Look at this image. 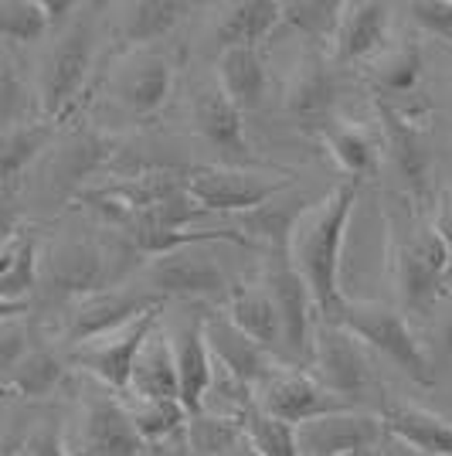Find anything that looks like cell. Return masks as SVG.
Masks as SVG:
<instances>
[{
    "label": "cell",
    "mask_w": 452,
    "mask_h": 456,
    "mask_svg": "<svg viewBox=\"0 0 452 456\" xmlns=\"http://www.w3.org/2000/svg\"><path fill=\"white\" fill-rule=\"evenodd\" d=\"M358 181H340L320 201L306 205L286 235V252L313 297L317 317H327L343 297L340 293V252H343V235L351 225L354 205H358Z\"/></svg>",
    "instance_id": "obj_1"
},
{
    "label": "cell",
    "mask_w": 452,
    "mask_h": 456,
    "mask_svg": "<svg viewBox=\"0 0 452 456\" xmlns=\"http://www.w3.org/2000/svg\"><path fill=\"white\" fill-rule=\"evenodd\" d=\"M140 263L143 256L130 239L106 228L102 235L52 242L44 248V259H38V283L52 300L76 304L82 297L116 289Z\"/></svg>",
    "instance_id": "obj_2"
},
{
    "label": "cell",
    "mask_w": 452,
    "mask_h": 456,
    "mask_svg": "<svg viewBox=\"0 0 452 456\" xmlns=\"http://www.w3.org/2000/svg\"><path fill=\"white\" fill-rule=\"evenodd\" d=\"M330 323H340L347 334H354L364 347L377 351L381 358L395 364L401 375H408L415 385L432 388L435 371L432 362L425 354V347L408 327V317L391 304L381 300H354V297H340L337 306L323 317Z\"/></svg>",
    "instance_id": "obj_3"
},
{
    "label": "cell",
    "mask_w": 452,
    "mask_h": 456,
    "mask_svg": "<svg viewBox=\"0 0 452 456\" xmlns=\"http://www.w3.org/2000/svg\"><path fill=\"white\" fill-rule=\"evenodd\" d=\"M388 276L401 314L425 310L446 289V248L435 239L432 225L405 228V222L388 211Z\"/></svg>",
    "instance_id": "obj_4"
},
{
    "label": "cell",
    "mask_w": 452,
    "mask_h": 456,
    "mask_svg": "<svg viewBox=\"0 0 452 456\" xmlns=\"http://www.w3.org/2000/svg\"><path fill=\"white\" fill-rule=\"evenodd\" d=\"M95 55V35L89 18H76L65 24V31L52 41L48 55L41 61L38 106L44 123H58L76 110L78 95L89 82Z\"/></svg>",
    "instance_id": "obj_5"
},
{
    "label": "cell",
    "mask_w": 452,
    "mask_h": 456,
    "mask_svg": "<svg viewBox=\"0 0 452 456\" xmlns=\"http://www.w3.org/2000/svg\"><path fill=\"white\" fill-rule=\"evenodd\" d=\"M262 289L265 297L276 306V317L283 327V344L286 358H296L300 368H306L310 362V334L317 323V306L313 297L303 283V276L296 273L286 242H272L262 248Z\"/></svg>",
    "instance_id": "obj_6"
},
{
    "label": "cell",
    "mask_w": 452,
    "mask_h": 456,
    "mask_svg": "<svg viewBox=\"0 0 452 456\" xmlns=\"http://www.w3.org/2000/svg\"><path fill=\"white\" fill-rule=\"evenodd\" d=\"M293 188V174L248 171V167H198L184 174V191L201 208L252 215Z\"/></svg>",
    "instance_id": "obj_7"
},
{
    "label": "cell",
    "mask_w": 452,
    "mask_h": 456,
    "mask_svg": "<svg viewBox=\"0 0 452 456\" xmlns=\"http://www.w3.org/2000/svg\"><path fill=\"white\" fill-rule=\"evenodd\" d=\"M306 371L320 381L323 388L351 399L354 405H360L367 399V392L375 388V371L364 354V344L354 334H347L340 323H330L323 317H317L313 334H310Z\"/></svg>",
    "instance_id": "obj_8"
},
{
    "label": "cell",
    "mask_w": 452,
    "mask_h": 456,
    "mask_svg": "<svg viewBox=\"0 0 452 456\" xmlns=\"http://www.w3.org/2000/svg\"><path fill=\"white\" fill-rule=\"evenodd\" d=\"M252 402L265 416L289 422V426H303L310 419L330 416V412H347V409H360L343 395H334L330 388H323L300 364H279L265 381L252 388Z\"/></svg>",
    "instance_id": "obj_9"
},
{
    "label": "cell",
    "mask_w": 452,
    "mask_h": 456,
    "mask_svg": "<svg viewBox=\"0 0 452 456\" xmlns=\"http://www.w3.org/2000/svg\"><path fill=\"white\" fill-rule=\"evenodd\" d=\"M160 314H164V306L140 314L136 321L123 323V327H116L109 334H102V338L76 344V347L69 351V362L76 364L78 371L93 375L102 388H109L116 395L126 392L133 362H136V351H140V344L147 341V334L160 323Z\"/></svg>",
    "instance_id": "obj_10"
},
{
    "label": "cell",
    "mask_w": 452,
    "mask_h": 456,
    "mask_svg": "<svg viewBox=\"0 0 452 456\" xmlns=\"http://www.w3.org/2000/svg\"><path fill=\"white\" fill-rule=\"evenodd\" d=\"M167 300L160 293H153L150 286H116V289H102V293H93V297H82L76 304H69V314H65V341L72 344H85L93 338H102L123 323L136 321L140 314L147 310H157Z\"/></svg>",
    "instance_id": "obj_11"
},
{
    "label": "cell",
    "mask_w": 452,
    "mask_h": 456,
    "mask_svg": "<svg viewBox=\"0 0 452 456\" xmlns=\"http://www.w3.org/2000/svg\"><path fill=\"white\" fill-rule=\"evenodd\" d=\"M147 286L164 300H225L231 293L225 269L214 256H205L201 246L177 248L170 256H157L147 269Z\"/></svg>",
    "instance_id": "obj_12"
},
{
    "label": "cell",
    "mask_w": 452,
    "mask_h": 456,
    "mask_svg": "<svg viewBox=\"0 0 452 456\" xmlns=\"http://www.w3.org/2000/svg\"><path fill=\"white\" fill-rule=\"evenodd\" d=\"M384 426L377 412L347 409L296 426L300 456H377Z\"/></svg>",
    "instance_id": "obj_13"
},
{
    "label": "cell",
    "mask_w": 452,
    "mask_h": 456,
    "mask_svg": "<svg viewBox=\"0 0 452 456\" xmlns=\"http://www.w3.org/2000/svg\"><path fill=\"white\" fill-rule=\"evenodd\" d=\"M286 116L300 130L317 136L334 123V72H330V58L317 48L303 52L286 82Z\"/></svg>",
    "instance_id": "obj_14"
},
{
    "label": "cell",
    "mask_w": 452,
    "mask_h": 456,
    "mask_svg": "<svg viewBox=\"0 0 452 456\" xmlns=\"http://www.w3.org/2000/svg\"><path fill=\"white\" fill-rule=\"evenodd\" d=\"M375 113L381 126V147L388 151L395 171L401 174L405 191L412 198H425L432 153H429V140L422 134V126L412 123L398 106H391V99H381V95H375Z\"/></svg>",
    "instance_id": "obj_15"
},
{
    "label": "cell",
    "mask_w": 452,
    "mask_h": 456,
    "mask_svg": "<svg viewBox=\"0 0 452 456\" xmlns=\"http://www.w3.org/2000/svg\"><path fill=\"white\" fill-rule=\"evenodd\" d=\"M174 89V65L153 48H133L116 65V99L136 119L160 113Z\"/></svg>",
    "instance_id": "obj_16"
},
{
    "label": "cell",
    "mask_w": 452,
    "mask_h": 456,
    "mask_svg": "<svg viewBox=\"0 0 452 456\" xmlns=\"http://www.w3.org/2000/svg\"><path fill=\"white\" fill-rule=\"evenodd\" d=\"M82 450L89 456H140L143 439L136 436L123 402L109 388H89L82 399Z\"/></svg>",
    "instance_id": "obj_17"
},
{
    "label": "cell",
    "mask_w": 452,
    "mask_h": 456,
    "mask_svg": "<svg viewBox=\"0 0 452 456\" xmlns=\"http://www.w3.org/2000/svg\"><path fill=\"white\" fill-rule=\"evenodd\" d=\"M205 341L211 351V362L218 368H225L231 379H238L242 385L255 388L259 381H265L279 364L276 354L262 351L255 341H248L246 334L228 321V314H205Z\"/></svg>",
    "instance_id": "obj_18"
},
{
    "label": "cell",
    "mask_w": 452,
    "mask_h": 456,
    "mask_svg": "<svg viewBox=\"0 0 452 456\" xmlns=\"http://www.w3.org/2000/svg\"><path fill=\"white\" fill-rule=\"evenodd\" d=\"M164 330H167L170 351H174L181 405L190 416L205 405L211 375H214V362H211V351H207L205 341V314H188V317L177 321V327H164Z\"/></svg>",
    "instance_id": "obj_19"
},
{
    "label": "cell",
    "mask_w": 452,
    "mask_h": 456,
    "mask_svg": "<svg viewBox=\"0 0 452 456\" xmlns=\"http://www.w3.org/2000/svg\"><path fill=\"white\" fill-rule=\"evenodd\" d=\"M384 433L418 456H452V422L412 402H388L381 412Z\"/></svg>",
    "instance_id": "obj_20"
},
{
    "label": "cell",
    "mask_w": 452,
    "mask_h": 456,
    "mask_svg": "<svg viewBox=\"0 0 452 456\" xmlns=\"http://www.w3.org/2000/svg\"><path fill=\"white\" fill-rule=\"evenodd\" d=\"M190 123H194V134L201 136L205 143H211L214 151L238 157V160L252 157L242 110H235L218 86H201L194 93V99H190Z\"/></svg>",
    "instance_id": "obj_21"
},
{
    "label": "cell",
    "mask_w": 452,
    "mask_h": 456,
    "mask_svg": "<svg viewBox=\"0 0 452 456\" xmlns=\"http://www.w3.org/2000/svg\"><path fill=\"white\" fill-rule=\"evenodd\" d=\"M391 7L381 0H347L343 14H340L337 35L330 41V61H360V58L375 55L381 41L388 35V14Z\"/></svg>",
    "instance_id": "obj_22"
},
{
    "label": "cell",
    "mask_w": 452,
    "mask_h": 456,
    "mask_svg": "<svg viewBox=\"0 0 452 456\" xmlns=\"http://www.w3.org/2000/svg\"><path fill=\"white\" fill-rule=\"evenodd\" d=\"M228 321L235 323L248 341H255L262 351L276 354L279 362H286V344H283V327L276 317V306L265 297L262 283H242L231 286L228 293Z\"/></svg>",
    "instance_id": "obj_23"
},
{
    "label": "cell",
    "mask_w": 452,
    "mask_h": 456,
    "mask_svg": "<svg viewBox=\"0 0 452 456\" xmlns=\"http://www.w3.org/2000/svg\"><path fill=\"white\" fill-rule=\"evenodd\" d=\"M283 4L279 0H238L228 4L225 14L214 24L218 48H262L279 31Z\"/></svg>",
    "instance_id": "obj_24"
},
{
    "label": "cell",
    "mask_w": 452,
    "mask_h": 456,
    "mask_svg": "<svg viewBox=\"0 0 452 456\" xmlns=\"http://www.w3.org/2000/svg\"><path fill=\"white\" fill-rule=\"evenodd\" d=\"M126 392L140 395V399H181L177 368H174V351H170L164 323H157L150 334H147V341L140 344Z\"/></svg>",
    "instance_id": "obj_25"
},
{
    "label": "cell",
    "mask_w": 452,
    "mask_h": 456,
    "mask_svg": "<svg viewBox=\"0 0 452 456\" xmlns=\"http://www.w3.org/2000/svg\"><path fill=\"white\" fill-rule=\"evenodd\" d=\"M214 86L235 110H259L265 99V61L259 48H225L214 61Z\"/></svg>",
    "instance_id": "obj_26"
},
{
    "label": "cell",
    "mask_w": 452,
    "mask_h": 456,
    "mask_svg": "<svg viewBox=\"0 0 452 456\" xmlns=\"http://www.w3.org/2000/svg\"><path fill=\"white\" fill-rule=\"evenodd\" d=\"M190 7L177 4V0H136L126 4L119 14V41L126 45V52L133 48H150L153 41H160L170 35Z\"/></svg>",
    "instance_id": "obj_27"
},
{
    "label": "cell",
    "mask_w": 452,
    "mask_h": 456,
    "mask_svg": "<svg viewBox=\"0 0 452 456\" xmlns=\"http://www.w3.org/2000/svg\"><path fill=\"white\" fill-rule=\"evenodd\" d=\"M323 151L330 153V160L337 164L340 171L347 174V181H364L377 174V164H381V143L371 140L367 130H360L354 123H330L320 134Z\"/></svg>",
    "instance_id": "obj_28"
},
{
    "label": "cell",
    "mask_w": 452,
    "mask_h": 456,
    "mask_svg": "<svg viewBox=\"0 0 452 456\" xmlns=\"http://www.w3.org/2000/svg\"><path fill=\"white\" fill-rule=\"evenodd\" d=\"M38 286V242L28 228L0 239V300H28Z\"/></svg>",
    "instance_id": "obj_29"
},
{
    "label": "cell",
    "mask_w": 452,
    "mask_h": 456,
    "mask_svg": "<svg viewBox=\"0 0 452 456\" xmlns=\"http://www.w3.org/2000/svg\"><path fill=\"white\" fill-rule=\"evenodd\" d=\"M119 402L130 416L136 436L143 439V446L153 443H167L177 433H184V422H188V409L181 405V399H140L133 392H119Z\"/></svg>",
    "instance_id": "obj_30"
},
{
    "label": "cell",
    "mask_w": 452,
    "mask_h": 456,
    "mask_svg": "<svg viewBox=\"0 0 452 456\" xmlns=\"http://www.w3.org/2000/svg\"><path fill=\"white\" fill-rule=\"evenodd\" d=\"M425 76V52L418 41H401L398 48H388L371 61V78L377 86V95H405Z\"/></svg>",
    "instance_id": "obj_31"
},
{
    "label": "cell",
    "mask_w": 452,
    "mask_h": 456,
    "mask_svg": "<svg viewBox=\"0 0 452 456\" xmlns=\"http://www.w3.org/2000/svg\"><path fill=\"white\" fill-rule=\"evenodd\" d=\"M52 140V123H18L0 130V184H14L18 177Z\"/></svg>",
    "instance_id": "obj_32"
},
{
    "label": "cell",
    "mask_w": 452,
    "mask_h": 456,
    "mask_svg": "<svg viewBox=\"0 0 452 456\" xmlns=\"http://www.w3.org/2000/svg\"><path fill=\"white\" fill-rule=\"evenodd\" d=\"M184 439H188V446H194L198 453L228 456L242 443V426H238V419L225 416V412L198 409L184 422Z\"/></svg>",
    "instance_id": "obj_33"
},
{
    "label": "cell",
    "mask_w": 452,
    "mask_h": 456,
    "mask_svg": "<svg viewBox=\"0 0 452 456\" xmlns=\"http://www.w3.org/2000/svg\"><path fill=\"white\" fill-rule=\"evenodd\" d=\"M61 371L65 368H61V358H58L55 351H48V347H28L18 358V364L11 368L4 388L38 399V395H48L58 381H61Z\"/></svg>",
    "instance_id": "obj_34"
},
{
    "label": "cell",
    "mask_w": 452,
    "mask_h": 456,
    "mask_svg": "<svg viewBox=\"0 0 452 456\" xmlns=\"http://www.w3.org/2000/svg\"><path fill=\"white\" fill-rule=\"evenodd\" d=\"M340 14H343L340 0H289V4H283L279 28H293L303 38L330 45L337 35Z\"/></svg>",
    "instance_id": "obj_35"
},
{
    "label": "cell",
    "mask_w": 452,
    "mask_h": 456,
    "mask_svg": "<svg viewBox=\"0 0 452 456\" xmlns=\"http://www.w3.org/2000/svg\"><path fill=\"white\" fill-rule=\"evenodd\" d=\"M119 140L106 134H78L65 151L58 153L55 174L58 181H85L93 177L109 157L116 153Z\"/></svg>",
    "instance_id": "obj_36"
},
{
    "label": "cell",
    "mask_w": 452,
    "mask_h": 456,
    "mask_svg": "<svg viewBox=\"0 0 452 456\" xmlns=\"http://www.w3.org/2000/svg\"><path fill=\"white\" fill-rule=\"evenodd\" d=\"M242 439L255 456H300L296 450V426L279 422V419L265 416L259 409H248L246 416H238Z\"/></svg>",
    "instance_id": "obj_37"
},
{
    "label": "cell",
    "mask_w": 452,
    "mask_h": 456,
    "mask_svg": "<svg viewBox=\"0 0 452 456\" xmlns=\"http://www.w3.org/2000/svg\"><path fill=\"white\" fill-rule=\"evenodd\" d=\"M52 31L41 0H0V41L35 45Z\"/></svg>",
    "instance_id": "obj_38"
},
{
    "label": "cell",
    "mask_w": 452,
    "mask_h": 456,
    "mask_svg": "<svg viewBox=\"0 0 452 456\" xmlns=\"http://www.w3.org/2000/svg\"><path fill=\"white\" fill-rule=\"evenodd\" d=\"M28 113V89L11 61H0V130L24 123Z\"/></svg>",
    "instance_id": "obj_39"
},
{
    "label": "cell",
    "mask_w": 452,
    "mask_h": 456,
    "mask_svg": "<svg viewBox=\"0 0 452 456\" xmlns=\"http://www.w3.org/2000/svg\"><path fill=\"white\" fill-rule=\"evenodd\" d=\"M405 11L425 35L452 45V0H412Z\"/></svg>",
    "instance_id": "obj_40"
},
{
    "label": "cell",
    "mask_w": 452,
    "mask_h": 456,
    "mask_svg": "<svg viewBox=\"0 0 452 456\" xmlns=\"http://www.w3.org/2000/svg\"><path fill=\"white\" fill-rule=\"evenodd\" d=\"M24 351H28V330H24V323L18 321L0 323V388H4L11 368L18 364V358Z\"/></svg>",
    "instance_id": "obj_41"
},
{
    "label": "cell",
    "mask_w": 452,
    "mask_h": 456,
    "mask_svg": "<svg viewBox=\"0 0 452 456\" xmlns=\"http://www.w3.org/2000/svg\"><path fill=\"white\" fill-rule=\"evenodd\" d=\"M61 450H65L61 433H58L55 422H48V426H38L35 433H28L20 439L14 456H61Z\"/></svg>",
    "instance_id": "obj_42"
},
{
    "label": "cell",
    "mask_w": 452,
    "mask_h": 456,
    "mask_svg": "<svg viewBox=\"0 0 452 456\" xmlns=\"http://www.w3.org/2000/svg\"><path fill=\"white\" fill-rule=\"evenodd\" d=\"M432 232L446 248V286H452V191L439 194V205L432 211Z\"/></svg>",
    "instance_id": "obj_43"
},
{
    "label": "cell",
    "mask_w": 452,
    "mask_h": 456,
    "mask_svg": "<svg viewBox=\"0 0 452 456\" xmlns=\"http://www.w3.org/2000/svg\"><path fill=\"white\" fill-rule=\"evenodd\" d=\"M18 232V194L14 184H0V239Z\"/></svg>",
    "instance_id": "obj_44"
},
{
    "label": "cell",
    "mask_w": 452,
    "mask_h": 456,
    "mask_svg": "<svg viewBox=\"0 0 452 456\" xmlns=\"http://www.w3.org/2000/svg\"><path fill=\"white\" fill-rule=\"evenodd\" d=\"M157 456H207V453H198L194 446H188L184 433H177L174 439H167V443L157 446Z\"/></svg>",
    "instance_id": "obj_45"
},
{
    "label": "cell",
    "mask_w": 452,
    "mask_h": 456,
    "mask_svg": "<svg viewBox=\"0 0 452 456\" xmlns=\"http://www.w3.org/2000/svg\"><path fill=\"white\" fill-rule=\"evenodd\" d=\"M439 338H442V347H446V354H452V314L442 321V327H439Z\"/></svg>",
    "instance_id": "obj_46"
},
{
    "label": "cell",
    "mask_w": 452,
    "mask_h": 456,
    "mask_svg": "<svg viewBox=\"0 0 452 456\" xmlns=\"http://www.w3.org/2000/svg\"><path fill=\"white\" fill-rule=\"evenodd\" d=\"M228 456H255V453L248 450V446H246V439H242V443H238V446H235V450H231V453H228Z\"/></svg>",
    "instance_id": "obj_47"
},
{
    "label": "cell",
    "mask_w": 452,
    "mask_h": 456,
    "mask_svg": "<svg viewBox=\"0 0 452 456\" xmlns=\"http://www.w3.org/2000/svg\"><path fill=\"white\" fill-rule=\"evenodd\" d=\"M61 456H89V453H85L82 446H65V450H61Z\"/></svg>",
    "instance_id": "obj_48"
},
{
    "label": "cell",
    "mask_w": 452,
    "mask_h": 456,
    "mask_svg": "<svg viewBox=\"0 0 452 456\" xmlns=\"http://www.w3.org/2000/svg\"><path fill=\"white\" fill-rule=\"evenodd\" d=\"M449 113H452V102H449Z\"/></svg>",
    "instance_id": "obj_49"
}]
</instances>
